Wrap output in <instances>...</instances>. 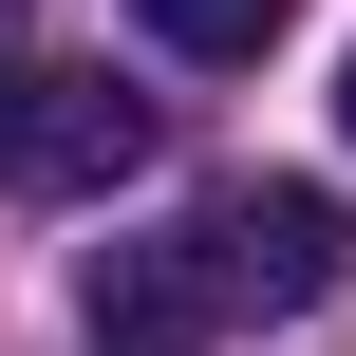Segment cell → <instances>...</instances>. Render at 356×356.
Wrapping results in <instances>:
<instances>
[{"label":"cell","instance_id":"cell-1","mask_svg":"<svg viewBox=\"0 0 356 356\" xmlns=\"http://www.w3.org/2000/svg\"><path fill=\"white\" fill-rule=\"evenodd\" d=\"M207 282L263 300V319H319L356 282V207L338 188H225V207H207Z\"/></svg>","mask_w":356,"mask_h":356},{"label":"cell","instance_id":"cell-2","mask_svg":"<svg viewBox=\"0 0 356 356\" xmlns=\"http://www.w3.org/2000/svg\"><path fill=\"white\" fill-rule=\"evenodd\" d=\"M207 300H225L207 282V225L188 244H113L94 263V356H207Z\"/></svg>","mask_w":356,"mask_h":356},{"label":"cell","instance_id":"cell-3","mask_svg":"<svg viewBox=\"0 0 356 356\" xmlns=\"http://www.w3.org/2000/svg\"><path fill=\"white\" fill-rule=\"evenodd\" d=\"M150 169V113L113 75H38V188H131Z\"/></svg>","mask_w":356,"mask_h":356},{"label":"cell","instance_id":"cell-4","mask_svg":"<svg viewBox=\"0 0 356 356\" xmlns=\"http://www.w3.org/2000/svg\"><path fill=\"white\" fill-rule=\"evenodd\" d=\"M131 19H150L169 56H282V19H300V0H131Z\"/></svg>","mask_w":356,"mask_h":356},{"label":"cell","instance_id":"cell-5","mask_svg":"<svg viewBox=\"0 0 356 356\" xmlns=\"http://www.w3.org/2000/svg\"><path fill=\"white\" fill-rule=\"evenodd\" d=\"M0 188H38V75H0Z\"/></svg>","mask_w":356,"mask_h":356},{"label":"cell","instance_id":"cell-6","mask_svg":"<svg viewBox=\"0 0 356 356\" xmlns=\"http://www.w3.org/2000/svg\"><path fill=\"white\" fill-rule=\"evenodd\" d=\"M338 131H356V75H338Z\"/></svg>","mask_w":356,"mask_h":356}]
</instances>
